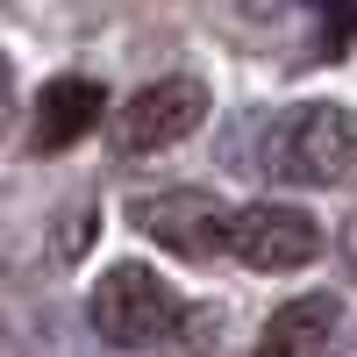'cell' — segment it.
Instances as JSON below:
<instances>
[{"label": "cell", "instance_id": "cell-1", "mask_svg": "<svg viewBox=\"0 0 357 357\" xmlns=\"http://www.w3.org/2000/svg\"><path fill=\"white\" fill-rule=\"evenodd\" d=\"M272 178L293 186H357V114L336 100L293 107L272 129Z\"/></svg>", "mask_w": 357, "mask_h": 357}, {"label": "cell", "instance_id": "cell-2", "mask_svg": "<svg viewBox=\"0 0 357 357\" xmlns=\"http://www.w3.org/2000/svg\"><path fill=\"white\" fill-rule=\"evenodd\" d=\"M93 329L107 343H122V350L158 343V336L178 329V293L151 272V264H114V272L93 286Z\"/></svg>", "mask_w": 357, "mask_h": 357}, {"label": "cell", "instance_id": "cell-3", "mask_svg": "<svg viewBox=\"0 0 357 357\" xmlns=\"http://www.w3.org/2000/svg\"><path fill=\"white\" fill-rule=\"evenodd\" d=\"M129 222L151 236V243H165L172 257H186V264H215L222 250H236V215L215 200V193H151V200H136L129 207Z\"/></svg>", "mask_w": 357, "mask_h": 357}, {"label": "cell", "instance_id": "cell-4", "mask_svg": "<svg viewBox=\"0 0 357 357\" xmlns=\"http://www.w3.org/2000/svg\"><path fill=\"white\" fill-rule=\"evenodd\" d=\"M236 257L250 264V272H301V264L321 257V222L307 207H243L236 215Z\"/></svg>", "mask_w": 357, "mask_h": 357}, {"label": "cell", "instance_id": "cell-5", "mask_svg": "<svg viewBox=\"0 0 357 357\" xmlns=\"http://www.w3.org/2000/svg\"><path fill=\"white\" fill-rule=\"evenodd\" d=\"M200 122H207V86L200 79H158V86H143L122 107L114 136H122V151H172V143H186Z\"/></svg>", "mask_w": 357, "mask_h": 357}, {"label": "cell", "instance_id": "cell-6", "mask_svg": "<svg viewBox=\"0 0 357 357\" xmlns=\"http://www.w3.org/2000/svg\"><path fill=\"white\" fill-rule=\"evenodd\" d=\"M100 114H107V93L93 79H50L43 93H36V151H72V143L86 129H100Z\"/></svg>", "mask_w": 357, "mask_h": 357}, {"label": "cell", "instance_id": "cell-7", "mask_svg": "<svg viewBox=\"0 0 357 357\" xmlns=\"http://www.w3.org/2000/svg\"><path fill=\"white\" fill-rule=\"evenodd\" d=\"M343 321V301L336 293H301V301H286L272 321H264L257 336V357H321Z\"/></svg>", "mask_w": 357, "mask_h": 357}, {"label": "cell", "instance_id": "cell-8", "mask_svg": "<svg viewBox=\"0 0 357 357\" xmlns=\"http://www.w3.org/2000/svg\"><path fill=\"white\" fill-rule=\"evenodd\" d=\"M86 229H93V215L79 207V215H72L65 229H57V257H79V250H86Z\"/></svg>", "mask_w": 357, "mask_h": 357}, {"label": "cell", "instance_id": "cell-9", "mask_svg": "<svg viewBox=\"0 0 357 357\" xmlns=\"http://www.w3.org/2000/svg\"><path fill=\"white\" fill-rule=\"evenodd\" d=\"M8 114H15V72H8V57H0V136H8Z\"/></svg>", "mask_w": 357, "mask_h": 357}, {"label": "cell", "instance_id": "cell-10", "mask_svg": "<svg viewBox=\"0 0 357 357\" xmlns=\"http://www.w3.org/2000/svg\"><path fill=\"white\" fill-rule=\"evenodd\" d=\"M343 243H350V264H357V222H350V229H343Z\"/></svg>", "mask_w": 357, "mask_h": 357}]
</instances>
